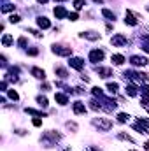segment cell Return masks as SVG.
Returning a JSON list of instances; mask_svg holds the SVG:
<instances>
[{
    "mask_svg": "<svg viewBox=\"0 0 149 151\" xmlns=\"http://www.w3.org/2000/svg\"><path fill=\"white\" fill-rule=\"evenodd\" d=\"M91 123H93V127H97V128L102 130V132H107V130L112 128V121L107 119V118H93Z\"/></svg>",
    "mask_w": 149,
    "mask_h": 151,
    "instance_id": "6da1fadb",
    "label": "cell"
},
{
    "mask_svg": "<svg viewBox=\"0 0 149 151\" xmlns=\"http://www.w3.org/2000/svg\"><path fill=\"white\" fill-rule=\"evenodd\" d=\"M148 11H149V5H148Z\"/></svg>",
    "mask_w": 149,
    "mask_h": 151,
    "instance_id": "bcb514c9",
    "label": "cell"
},
{
    "mask_svg": "<svg viewBox=\"0 0 149 151\" xmlns=\"http://www.w3.org/2000/svg\"><path fill=\"white\" fill-rule=\"evenodd\" d=\"M84 5H86V2H84V0H74V7L77 9V11H79V9H82Z\"/></svg>",
    "mask_w": 149,
    "mask_h": 151,
    "instance_id": "d4e9b609",
    "label": "cell"
},
{
    "mask_svg": "<svg viewBox=\"0 0 149 151\" xmlns=\"http://www.w3.org/2000/svg\"><path fill=\"white\" fill-rule=\"evenodd\" d=\"M60 137H62V135H60V134H54L53 130H49V132L44 134V139H51L53 142H54V141H60Z\"/></svg>",
    "mask_w": 149,
    "mask_h": 151,
    "instance_id": "2e32d148",
    "label": "cell"
},
{
    "mask_svg": "<svg viewBox=\"0 0 149 151\" xmlns=\"http://www.w3.org/2000/svg\"><path fill=\"white\" fill-rule=\"evenodd\" d=\"M39 4H47V0H37Z\"/></svg>",
    "mask_w": 149,
    "mask_h": 151,
    "instance_id": "60d3db41",
    "label": "cell"
},
{
    "mask_svg": "<svg viewBox=\"0 0 149 151\" xmlns=\"http://www.w3.org/2000/svg\"><path fill=\"white\" fill-rule=\"evenodd\" d=\"M30 72H32L34 77H37V79H44V77H46V72H44L42 69H39V67H32Z\"/></svg>",
    "mask_w": 149,
    "mask_h": 151,
    "instance_id": "5bb4252c",
    "label": "cell"
},
{
    "mask_svg": "<svg viewBox=\"0 0 149 151\" xmlns=\"http://www.w3.org/2000/svg\"><path fill=\"white\" fill-rule=\"evenodd\" d=\"M130 63L135 65V67H144V65H148V58H144V56H132Z\"/></svg>",
    "mask_w": 149,
    "mask_h": 151,
    "instance_id": "8992f818",
    "label": "cell"
},
{
    "mask_svg": "<svg viewBox=\"0 0 149 151\" xmlns=\"http://www.w3.org/2000/svg\"><path fill=\"white\" fill-rule=\"evenodd\" d=\"M90 107H91L93 111H98V109H102V106H100L97 100H91V102H90Z\"/></svg>",
    "mask_w": 149,
    "mask_h": 151,
    "instance_id": "484cf974",
    "label": "cell"
},
{
    "mask_svg": "<svg viewBox=\"0 0 149 151\" xmlns=\"http://www.w3.org/2000/svg\"><path fill=\"white\" fill-rule=\"evenodd\" d=\"M37 25L42 28V30H47L49 27H51V23H49V19L47 18H44V16H40V18H37Z\"/></svg>",
    "mask_w": 149,
    "mask_h": 151,
    "instance_id": "7c38bea8",
    "label": "cell"
},
{
    "mask_svg": "<svg viewBox=\"0 0 149 151\" xmlns=\"http://www.w3.org/2000/svg\"><path fill=\"white\" fill-rule=\"evenodd\" d=\"M125 23L130 25V27H135V25H137V18L133 16L132 11H126V14H125Z\"/></svg>",
    "mask_w": 149,
    "mask_h": 151,
    "instance_id": "9c48e42d",
    "label": "cell"
},
{
    "mask_svg": "<svg viewBox=\"0 0 149 151\" xmlns=\"http://www.w3.org/2000/svg\"><path fill=\"white\" fill-rule=\"evenodd\" d=\"M32 123H34V127H40V125H42V119H40V118H35Z\"/></svg>",
    "mask_w": 149,
    "mask_h": 151,
    "instance_id": "8d00e7d4",
    "label": "cell"
},
{
    "mask_svg": "<svg viewBox=\"0 0 149 151\" xmlns=\"http://www.w3.org/2000/svg\"><path fill=\"white\" fill-rule=\"evenodd\" d=\"M53 12H54V16H56L58 19H63L65 16H69V12H67V9H65V7H62V5H56Z\"/></svg>",
    "mask_w": 149,
    "mask_h": 151,
    "instance_id": "ba28073f",
    "label": "cell"
},
{
    "mask_svg": "<svg viewBox=\"0 0 149 151\" xmlns=\"http://www.w3.org/2000/svg\"><path fill=\"white\" fill-rule=\"evenodd\" d=\"M51 51L58 56H70L72 55V47H65V46H60V44H54L51 47Z\"/></svg>",
    "mask_w": 149,
    "mask_h": 151,
    "instance_id": "7a4b0ae2",
    "label": "cell"
},
{
    "mask_svg": "<svg viewBox=\"0 0 149 151\" xmlns=\"http://www.w3.org/2000/svg\"><path fill=\"white\" fill-rule=\"evenodd\" d=\"M72 109H74L75 114H84L86 113V106L81 102V100H77V102H74V106H72Z\"/></svg>",
    "mask_w": 149,
    "mask_h": 151,
    "instance_id": "8fae6325",
    "label": "cell"
},
{
    "mask_svg": "<svg viewBox=\"0 0 149 151\" xmlns=\"http://www.w3.org/2000/svg\"><path fill=\"white\" fill-rule=\"evenodd\" d=\"M95 70L98 72L100 77H109V76H112V70L109 69V67H97Z\"/></svg>",
    "mask_w": 149,
    "mask_h": 151,
    "instance_id": "4fadbf2b",
    "label": "cell"
},
{
    "mask_svg": "<svg viewBox=\"0 0 149 151\" xmlns=\"http://www.w3.org/2000/svg\"><path fill=\"white\" fill-rule=\"evenodd\" d=\"M142 49H144L146 53H149V44H144V46H142Z\"/></svg>",
    "mask_w": 149,
    "mask_h": 151,
    "instance_id": "f35d334b",
    "label": "cell"
},
{
    "mask_svg": "<svg viewBox=\"0 0 149 151\" xmlns=\"http://www.w3.org/2000/svg\"><path fill=\"white\" fill-rule=\"evenodd\" d=\"M102 14H104L107 19H111V21H114V19H116V14H114L112 11H109V9H102Z\"/></svg>",
    "mask_w": 149,
    "mask_h": 151,
    "instance_id": "ffe728a7",
    "label": "cell"
},
{
    "mask_svg": "<svg viewBox=\"0 0 149 151\" xmlns=\"http://www.w3.org/2000/svg\"><path fill=\"white\" fill-rule=\"evenodd\" d=\"M117 137H119V139H123V141H130V142H133V139H132L128 134H123V132H119V134H117Z\"/></svg>",
    "mask_w": 149,
    "mask_h": 151,
    "instance_id": "4316f807",
    "label": "cell"
},
{
    "mask_svg": "<svg viewBox=\"0 0 149 151\" xmlns=\"http://www.w3.org/2000/svg\"><path fill=\"white\" fill-rule=\"evenodd\" d=\"M19 19H21V18H19V16H14V14L9 18V21H11V23H19Z\"/></svg>",
    "mask_w": 149,
    "mask_h": 151,
    "instance_id": "836d02e7",
    "label": "cell"
},
{
    "mask_svg": "<svg viewBox=\"0 0 149 151\" xmlns=\"http://www.w3.org/2000/svg\"><path fill=\"white\" fill-rule=\"evenodd\" d=\"M126 93H128L130 97H135V95H137V86H135V84H128V86H126Z\"/></svg>",
    "mask_w": 149,
    "mask_h": 151,
    "instance_id": "d6986e66",
    "label": "cell"
},
{
    "mask_svg": "<svg viewBox=\"0 0 149 151\" xmlns=\"http://www.w3.org/2000/svg\"><path fill=\"white\" fill-rule=\"evenodd\" d=\"M146 109H148V113H149V107H146Z\"/></svg>",
    "mask_w": 149,
    "mask_h": 151,
    "instance_id": "ee69618b",
    "label": "cell"
},
{
    "mask_svg": "<svg viewBox=\"0 0 149 151\" xmlns=\"http://www.w3.org/2000/svg\"><path fill=\"white\" fill-rule=\"evenodd\" d=\"M77 18H79V16H77V12H72V14H69V19H70V21H77Z\"/></svg>",
    "mask_w": 149,
    "mask_h": 151,
    "instance_id": "d590c367",
    "label": "cell"
},
{
    "mask_svg": "<svg viewBox=\"0 0 149 151\" xmlns=\"http://www.w3.org/2000/svg\"><path fill=\"white\" fill-rule=\"evenodd\" d=\"M112 62H114L116 65H123V63H125V56H123V55H112Z\"/></svg>",
    "mask_w": 149,
    "mask_h": 151,
    "instance_id": "e0dca14e",
    "label": "cell"
},
{
    "mask_svg": "<svg viewBox=\"0 0 149 151\" xmlns=\"http://www.w3.org/2000/svg\"><path fill=\"white\" fill-rule=\"evenodd\" d=\"M67 128H72V130H77V125L72 123V121H67Z\"/></svg>",
    "mask_w": 149,
    "mask_h": 151,
    "instance_id": "e575fe53",
    "label": "cell"
},
{
    "mask_svg": "<svg viewBox=\"0 0 149 151\" xmlns=\"http://www.w3.org/2000/svg\"><path fill=\"white\" fill-rule=\"evenodd\" d=\"M12 44V35H9V34H5L4 37H2V46H5V47H9Z\"/></svg>",
    "mask_w": 149,
    "mask_h": 151,
    "instance_id": "ac0fdd59",
    "label": "cell"
},
{
    "mask_svg": "<svg viewBox=\"0 0 149 151\" xmlns=\"http://www.w3.org/2000/svg\"><path fill=\"white\" fill-rule=\"evenodd\" d=\"M37 102H39V106H40V107H47V99H46V97L39 95V97H37Z\"/></svg>",
    "mask_w": 149,
    "mask_h": 151,
    "instance_id": "603a6c76",
    "label": "cell"
},
{
    "mask_svg": "<svg viewBox=\"0 0 149 151\" xmlns=\"http://www.w3.org/2000/svg\"><path fill=\"white\" fill-rule=\"evenodd\" d=\"M0 88H2V91H5V88H7V83H5V81H4V83H2V84H0Z\"/></svg>",
    "mask_w": 149,
    "mask_h": 151,
    "instance_id": "74e56055",
    "label": "cell"
},
{
    "mask_svg": "<svg viewBox=\"0 0 149 151\" xmlns=\"http://www.w3.org/2000/svg\"><path fill=\"white\" fill-rule=\"evenodd\" d=\"M107 90H109L111 93H116V91H117V83H109V84H107Z\"/></svg>",
    "mask_w": 149,
    "mask_h": 151,
    "instance_id": "83f0119b",
    "label": "cell"
},
{
    "mask_svg": "<svg viewBox=\"0 0 149 151\" xmlns=\"http://www.w3.org/2000/svg\"><path fill=\"white\" fill-rule=\"evenodd\" d=\"M102 60H104V51H102V49H93V51H90V62L97 63V62H102Z\"/></svg>",
    "mask_w": 149,
    "mask_h": 151,
    "instance_id": "277c9868",
    "label": "cell"
},
{
    "mask_svg": "<svg viewBox=\"0 0 149 151\" xmlns=\"http://www.w3.org/2000/svg\"><path fill=\"white\" fill-rule=\"evenodd\" d=\"M133 128H135L137 132H140V134H148L149 119H146V118H139V119H137V123L133 125Z\"/></svg>",
    "mask_w": 149,
    "mask_h": 151,
    "instance_id": "3957f363",
    "label": "cell"
},
{
    "mask_svg": "<svg viewBox=\"0 0 149 151\" xmlns=\"http://www.w3.org/2000/svg\"><path fill=\"white\" fill-rule=\"evenodd\" d=\"M54 100H56L60 106L69 104V99H67V95H63V93H56V95H54Z\"/></svg>",
    "mask_w": 149,
    "mask_h": 151,
    "instance_id": "9a60e30c",
    "label": "cell"
},
{
    "mask_svg": "<svg viewBox=\"0 0 149 151\" xmlns=\"http://www.w3.org/2000/svg\"><path fill=\"white\" fill-rule=\"evenodd\" d=\"M25 111H27L28 114H34V116H39V118H44V116H46L44 113H40V111H35V109H30V107H27Z\"/></svg>",
    "mask_w": 149,
    "mask_h": 151,
    "instance_id": "7402d4cb",
    "label": "cell"
},
{
    "mask_svg": "<svg viewBox=\"0 0 149 151\" xmlns=\"http://www.w3.org/2000/svg\"><path fill=\"white\" fill-rule=\"evenodd\" d=\"M140 90H142V97H146V99H148V97H149V84H146V86H142Z\"/></svg>",
    "mask_w": 149,
    "mask_h": 151,
    "instance_id": "f546056e",
    "label": "cell"
},
{
    "mask_svg": "<svg viewBox=\"0 0 149 151\" xmlns=\"http://www.w3.org/2000/svg\"><path fill=\"white\" fill-rule=\"evenodd\" d=\"M111 42H112V46L119 47V46H125V44H126V37H125L123 34H116V35H112Z\"/></svg>",
    "mask_w": 149,
    "mask_h": 151,
    "instance_id": "5b68a950",
    "label": "cell"
},
{
    "mask_svg": "<svg viewBox=\"0 0 149 151\" xmlns=\"http://www.w3.org/2000/svg\"><path fill=\"white\" fill-rule=\"evenodd\" d=\"M69 65L75 69V70H82V67H84V62L81 60V58H70L69 60Z\"/></svg>",
    "mask_w": 149,
    "mask_h": 151,
    "instance_id": "52a82bcc",
    "label": "cell"
},
{
    "mask_svg": "<svg viewBox=\"0 0 149 151\" xmlns=\"http://www.w3.org/2000/svg\"><path fill=\"white\" fill-rule=\"evenodd\" d=\"M18 46H19V47H25V46H27V37H19L18 39Z\"/></svg>",
    "mask_w": 149,
    "mask_h": 151,
    "instance_id": "4dcf8cb0",
    "label": "cell"
},
{
    "mask_svg": "<svg viewBox=\"0 0 149 151\" xmlns=\"http://www.w3.org/2000/svg\"><path fill=\"white\" fill-rule=\"evenodd\" d=\"M28 55H30V56H37V55H39V49H37V47H32V49H28Z\"/></svg>",
    "mask_w": 149,
    "mask_h": 151,
    "instance_id": "d6a6232c",
    "label": "cell"
},
{
    "mask_svg": "<svg viewBox=\"0 0 149 151\" xmlns=\"http://www.w3.org/2000/svg\"><path fill=\"white\" fill-rule=\"evenodd\" d=\"M132 151H137V150H132Z\"/></svg>",
    "mask_w": 149,
    "mask_h": 151,
    "instance_id": "f6af8a7d",
    "label": "cell"
},
{
    "mask_svg": "<svg viewBox=\"0 0 149 151\" xmlns=\"http://www.w3.org/2000/svg\"><path fill=\"white\" fill-rule=\"evenodd\" d=\"M54 2H65V0H54Z\"/></svg>",
    "mask_w": 149,
    "mask_h": 151,
    "instance_id": "7bdbcfd3",
    "label": "cell"
},
{
    "mask_svg": "<svg viewBox=\"0 0 149 151\" xmlns=\"http://www.w3.org/2000/svg\"><path fill=\"white\" fill-rule=\"evenodd\" d=\"M81 37L88 39V40H98V39H100V34H97V32H93V30H88V32H82Z\"/></svg>",
    "mask_w": 149,
    "mask_h": 151,
    "instance_id": "30bf717a",
    "label": "cell"
},
{
    "mask_svg": "<svg viewBox=\"0 0 149 151\" xmlns=\"http://www.w3.org/2000/svg\"><path fill=\"white\" fill-rule=\"evenodd\" d=\"M144 148H146V151H149V141L146 142V144H144Z\"/></svg>",
    "mask_w": 149,
    "mask_h": 151,
    "instance_id": "ab89813d",
    "label": "cell"
},
{
    "mask_svg": "<svg viewBox=\"0 0 149 151\" xmlns=\"http://www.w3.org/2000/svg\"><path fill=\"white\" fill-rule=\"evenodd\" d=\"M90 151H100V150H97V148H93V146H91V148H90Z\"/></svg>",
    "mask_w": 149,
    "mask_h": 151,
    "instance_id": "b9f144b4",
    "label": "cell"
},
{
    "mask_svg": "<svg viewBox=\"0 0 149 151\" xmlns=\"http://www.w3.org/2000/svg\"><path fill=\"white\" fill-rule=\"evenodd\" d=\"M11 11H14V5H12V4H5V5L2 7V12H11Z\"/></svg>",
    "mask_w": 149,
    "mask_h": 151,
    "instance_id": "f1b7e54d",
    "label": "cell"
},
{
    "mask_svg": "<svg viewBox=\"0 0 149 151\" xmlns=\"http://www.w3.org/2000/svg\"><path fill=\"white\" fill-rule=\"evenodd\" d=\"M9 97H11L12 100H18V99H19V95H18V93H16L14 90H11V91H9Z\"/></svg>",
    "mask_w": 149,
    "mask_h": 151,
    "instance_id": "1f68e13d",
    "label": "cell"
},
{
    "mask_svg": "<svg viewBox=\"0 0 149 151\" xmlns=\"http://www.w3.org/2000/svg\"><path fill=\"white\" fill-rule=\"evenodd\" d=\"M54 72L60 76V77H63V79H65V77H69V72H67L65 69H62V67H54Z\"/></svg>",
    "mask_w": 149,
    "mask_h": 151,
    "instance_id": "44dd1931",
    "label": "cell"
},
{
    "mask_svg": "<svg viewBox=\"0 0 149 151\" xmlns=\"http://www.w3.org/2000/svg\"><path fill=\"white\" fill-rule=\"evenodd\" d=\"M128 118H130V116H128L126 113H119V114H117V121H119V123H126V121H128Z\"/></svg>",
    "mask_w": 149,
    "mask_h": 151,
    "instance_id": "cb8c5ba5",
    "label": "cell"
}]
</instances>
